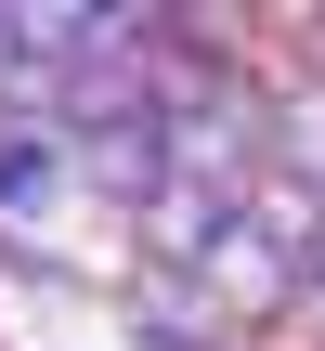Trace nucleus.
I'll list each match as a JSON object with an SVG mask.
<instances>
[{
    "label": "nucleus",
    "mask_w": 325,
    "mask_h": 351,
    "mask_svg": "<svg viewBox=\"0 0 325 351\" xmlns=\"http://www.w3.org/2000/svg\"><path fill=\"white\" fill-rule=\"evenodd\" d=\"M221 234H234V208H221L208 182H182V169H169V182L130 208V234H117V274H182V287H208Z\"/></svg>",
    "instance_id": "f257e3e1"
},
{
    "label": "nucleus",
    "mask_w": 325,
    "mask_h": 351,
    "mask_svg": "<svg viewBox=\"0 0 325 351\" xmlns=\"http://www.w3.org/2000/svg\"><path fill=\"white\" fill-rule=\"evenodd\" d=\"M65 208H91V195H78L65 130H0V234H39V247H52V221H65Z\"/></svg>",
    "instance_id": "f03ea898"
},
{
    "label": "nucleus",
    "mask_w": 325,
    "mask_h": 351,
    "mask_svg": "<svg viewBox=\"0 0 325 351\" xmlns=\"http://www.w3.org/2000/svg\"><path fill=\"white\" fill-rule=\"evenodd\" d=\"M117 313H130L143 351H248V326L208 287H182V274H117Z\"/></svg>",
    "instance_id": "7ed1b4c3"
},
{
    "label": "nucleus",
    "mask_w": 325,
    "mask_h": 351,
    "mask_svg": "<svg viewBox=\"0 0 325 351\" xmlns=\"http://www.w3.org/2000/svg\"><path fill=\"white\" fill-rule=\"evenodd\" d=\"M208 300L234 313V326H300V261L274 247V234H221V261H208Z\"/></svg>",
    "instance_id": "20e7f679"
},
{
    "label": "nucleus",
    "mask_w": 325,
    "mask_h": 351,
    "mask_svg": "<svg viewBox=\"0 0 325 351\" xmlns=\"http://www.w3.org/2000/svg\"><path fill=\"white\" fill-rule=\"evenodd\" d=\"M261 169H287V182L325 195V78L313 65H274L261 78Z\"/></svg>",
    "instance_id": "39448f33"
},
{
    "label": "nucleus",
    "mask_w": 325,
    "mask_h": 351,
    "mask_svg": "<svg viewBox=\"0 0 325 351\" xmlns=\"http://www.w3.org/2000/svg\"><path fill=\"white\" fill-rule=\"evenodd\" d=\"M0 52H13V39H0Z\"/></svg>",
    "instance_id": "423d86ee"
}]
</instances>
